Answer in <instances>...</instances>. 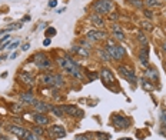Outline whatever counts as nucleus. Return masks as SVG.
<instances>
[{
	"label": "nucleus",
	"mask_w": 166,
	"mask_h": 140,
	"mask_svg": "<svg viewBox=\"0 0 166 140\" xmlns=\"http://www.w3.org/2000/svg\"><path fill=\"white\" fill-rule=\"evenodd\" d=\"M112 122L115 124V127L119 129V130H123V129H128L129 127V120L124 117V116H121V115H115L112 117Z\"/></svg>",
	"instance_id": "4"
},
{
	"label": "nucleus",
	"mask_w": 166,
	"mask_h": 140,
	"mask_svg": "<svg viewBox=\"0 0 166 140\" xmlns=\"http://www.w3.org/2000/svg\"><path fill=\"white\" fill-rule=\"evenodd\" d=\"M46 57H47V56H46L45 53H42V52H39V53H36L32 59H33V62L36 63V64H38L39 62H42V60H43V59H46Z\"/></svg>",
	"instance_id": "26"
},
{
	"label": "nucleus",
	"mask_w": 166,
	"mask_h": 140,
	"mask_svg": "<svg viewBox=\"0 0 166 140\" xmlns=\"http://www.w3.org/2000/svg\"><path fill=\"white\" fill-rule=\"evenodd\" d=\"M33 107L36 109L38 113H46V111H49L52 109V106L49 103H46V102H36L33 104Z\"/></svg>",
	"instance_id": "12"
},
{
	"label": "nucleus",
	"mask_w": 166,
	"mask_h": 140,
	"mask_svg": "<svg viewBox=\"0 0 166 140\" xmlns=\"http://www.w3.org/2000/svg\"><path fill=\"white\" fill-rule=\"evenodd\" d=\"M57 63L66 70L67 73H70L72 76H75V77H82L80 66L72 57H69V56H67V57H60V59H57Z\"/></svg>",
	"instance_id": "1"
},
{
	"label": "nucleus",
	"mask_w": 166,
	"mask_h": 140,
	"mask_svg": "<svg viewBox=\"0 0 166 140\" xmlns=\"http://www.w3.org/2000/svg\"><path fill=\"white\" fill-rule=\"evenodd\" d=\"M162 50H163V52H166V41H165V43H163V45H162Z\"/></svg>",
	"instance_id": "46"
},
{
	"label": "nucleus",
	"mask_w": 166,
	"mask_h": 140,
	"mask_svg": "<svg viewBox=\"0 0 166 140\" xmlns=\"http://www.w3.org/2000/svg\"><path fill=\"white\" fill-rule=\"evenodd\" d=\"M105 49L108 50V53L110 54V57L115 59V60H122V59L126 56L124 47H122V46H119V45H115L113 41H108V46H106Z\"/></svg>",
	"instance_id": "2"
},
{
	"label": "nucleus",
	"mask_w": 166,
	"mask_h": 140,
	"mask_svg": "<svg viewBox=\"0 0 166 140\" xmlns=\"http://www.w3.org/2000/svg\"><path fill=\"white\" fill-rule=\"evenodd\" d=\"M7 130L10 133H13V134H16L17 137H23L26 133V129L22 127V126H17V124H9Z\"/></svg>",
	"instance_id": "9"
},
{
	"label": "nucleus",
	"mask_w": 166,
	"mask_h": 140,
	"mask_svg": "<svg viewBox=\"0 0 166 140\" xmlns=\"http://www.w3.org/2000/svg\"><path fill=\"white\" fill-rule=\"evenodd\" d=\"M72 52H75V53L80 54V56H85V57H89V52H87V49L80 47V46H73V47H72Z\"/></svg>",
	"instance_id": "20"
},
{
	"label": "nucleus",
	"mask_w": 166,
	"mask_h": 140,
	"mask_svg": "<svg viewBox=\"0 0 166 140\" xmlns=\"http://www.w3.org/2000/svg\"><path fill=\"white\" fill-rule=\"evenodd\" d=\"M117 17H119V14H116V13H113V14H110V19H112V20H116Z\"/></svg>",
	"instance_id": "42"
},
{
	"label": "nucleus",
	"mask_w": 166,
	"mask_h": 140,
	"mask_svg": "<svg viewBox=\"0 0 166 140\" xmlns=\"http://www.w3.org/2000/svg\"><path fill=\"white\" fill-rule=\"evenodd\" d=\"M149 47L148 46H143L140 50V53H139V60H140V63L143 64V66H148L149 64Z\"/></svg>",
	"instance_id": "11"
},
{
	"label": "nucleus",
	"mask_w": 166,
	"mask_h": 140,
	"mask_svg": "<svg viewBox=\"0 0 166 140\" xmlns=\"http://www.w3.org/2000/svg\"><path fill=\"white\" fill-rule=\"evenodd\" d=\"M33 133L38 134V136H42V134H43V130H42V127H38V126H36V127H33Z\"/></svg>",
	"instance_id": "34"
},
{
	"label": "nucleus",
	"mask_w": 166,
	"mask_h": 140,
	"mask_svg": "<svg viewBox=\"0 0 166 140\" xmlns=\"http://www.w3.org/2000/svg\"><path fill=\"white\" fill-rule=\"evenodd\" d=\"M50 111H52L56 117H63V116H65V111H63V109L60 106H52Z\"/></svg>",
	"instance_id": "23"
},
{
	"label": "nucleus",
	"mask_w": 166,
	"mask_h": 140,
	"mask_svg": "<svg viewBox=\"0 0 166 140\" xmlns=\"http://www.w3.org/2000/svg\"><path fill=\"white\" fill-rule=\"evenodd\" d=\"M33 120L38 124H49V117L45 116L43 113H36V115H33Z\"/></svg>",
	"instance_id": "14"
},
{
	"label": "nucleus",
	"mask_w": 166,
	"mask_h": 140,
	"mask_svg": "<svg viewBox=\"0 0 166 140\" xmlns=\"http://www.w3.org/2000/svg\"><path fill=\"white\" fill-rule=\"evenodd\" d=\"M145 16L148 17V19H152V17H153V12H150V10H145Z\"/></svg>",
	"instance_id": "35"
},
{
	"label": "nucleus",
	"mask_w": 166,
	"mask_h": 140,
	"mask_svg": "<svg viewBox=\"0 0 166 140\" xmlns=\"http://www.w3.org/2000/svg\"><path fill=\"white\" fill-rule=\"evenodd\" d=\"M163 130H165V132H166V124H165V127H163Z\"/></svg>",
	"instance_id": "48"
},
{
	"label": "nucleus",
	"mask_w": 166,
	"mask_h": 140,
	"mask_svg": "<svg viewBox=\"0 0 166 140\" xmlns=\"http://www.w3.org/2000/svg\"><path fill=\"white\" fill-rule=\"evenodd\" d=\"M160 122L163 124H166V111H162V115H160Z\"/></svg>",
	"instance_id": "36"
},
{
	"label": "nucleus",
	"mask_w": 166,
	"mask_h": 140,
	"mask_svg": "<svg viewBox=\"0 0 166 140\" xmlns=\"http://www.w3.org/2000/svg\"><path fill=\"white\" fill-rule=\"evenodd\" d=\"M23 139H25V140H39V136H38V134H34L33 132H29V130H26Z\"/></svg>",
	"instance_id": "25"
},
{
	"label": "nucleus",
	"mask_w": 166,
	"mask_h": 140,
	"mask_svg": "<svg viewBox=\"0 0 166 140\" xmlns=\"http://www.w3.org/2000/svg\"><path fill=\"white\" fill-rule=\"evenodd\" d=\"M119 73L123 76L128 82H130V83H136V74L133 73V70L132 69H129L128 66H119Z\"/></svg>",
	"instance_id": "5"
},
{
	"label": "nucleus",
	"mask_w": 166,
	"mask_h": 140,
	"mask_svg": "<svg viewBox=\"0 0 166 140\" xmlns=\"http://www.w3.org/2000/svg\"><path fill=\"white\" fill-rule=\"evenodd\" d=\"M106 36H108V34H106V32H103V30H90V32L87 33V39L90 41L102 40V39H105Z\"/></svg>",
	"instance_id": "8"
},
{
	"label": "nucleus",
	"mask_w": 166,
	"mask_h": 140,
	"mask_svg": "<svg viewBox=\"0 0 166 140\" xmlns=\"http://www.w3.org/2000/svg\"><path fill=\"white\" fill-rule=\"evenodd\" d=\"M146 77L149 79L150 82H158L159 80V73L155 69H148L146 70Z\"/></svg>",
	"instance_id": "16"
},
{
	"label": "nucleus",
	"mask_w": 166,
	"mask_h": 140,
	"mask_svg": "<svg viewBox=\"0 0 166 140\" xmlns=\"http://www.w3.org/2000/svg\"><path fill=\"white\" fill-rule=\"evenodd\" d=\"M46 34H47V36H54V34H56V29H54V27H49V29L46 30Z\"/></svg>",
	"instance_id": "33"
},
{
	"label": "nucleus",
	"mask_w": 166,
	"mask_h": 140,
	"mask_svg": "<svg viewBox=\"0 0 166 140\" xmlns=\"http://www.w3.org/2000/svg\"><path fill=\"white\" fill-rule=\"evenodd\" d=\"M137 40L142 43V46H148V39H146V36L143 33H139L137 34Z\"/></svg>",
	"instance_id": "29"
},
{
	"label": "nucleus",
	"mask_w": 166,
	"mask_h": 140,
	"mask_svg": "<svg viewBox=\"0 0 166 140\" xmlns=\"http://www.w3.org/2000/svg\"><path fill=\"white\" fill-rule=\"evenodd\" d=\"M121 140H132V139H129V137H123V139H121Z\"/></svg>",
	"instance_id": "47"
},
{
	"label": "nucleus",
	"mask_w": 166,
	"mask_h": 140,
	"mask_svg": "<svg viewBox=\"0 0 166 140\" xmlns=\"http://www.w3.org/2000/svg\"><path fill=\"white\" fill-rule=\"evenodd\" d=\"M99 56H100V59H102V60H112L110 54L108 53V50H106V49L99 50Z\"/></svg>",
	"instance_id": "27"
},
{
	"label": "nucleus",
	"mask_w": 166,
	"mask_h": 140,
	"mask_svg": "<svg viewBox=\"0 0 166 140\" xmlns=\"http://www.w3.org/2000/svg\"><path fill=\"white\" fill-rule=\"evenodd\" d=\"M89 77H90V80H93V79H96V77H97V74H93V73H89Z\"/></svg>",
	"instance_id": "44"
},
{
	"label": "nucleus",
	"mask_w": 166,
	"mask_h": 140,
	"mask_svg": "<svg viewBox=\"0 0 166 140\" xmlns=\"http://www.w3.org/2000/svg\"><path fill=\"white\" fill-rule=\"evenodd\" d=\"M53 86L56 87V89L65 86V80H63V77L60 74H53Z\"/></svg>",
	"instance_id": "18"
},
{
	"label": "nucleus",
	"mask_w": 166,
	"mask_h": 140,
	"mask_svg": "<svg viewBox=\"0 0 166 140\" xmlns=\"http://www.w3.org/2000/svg\"><path fill=\"white\" fill-rule=\"evenodd\" d=\"M100 77H102L105 84H108V86L115 83V76H113L112 72H110L109 69H102V72H100Z\"/></svg>",
	"instance_id": "7"
},
{
	"label": "nucleus",
	"mask_w": 166,
	"mask_h": 140,
	"mask_svg": "<svg viewBox=\"0 0 166 140\" xmlns=\"http://www.w3.org/2000/svg\"><path fill=\"white\" fill-rule=\"evenodd\" d=\"M90 20L95 23L96 26H99V27H102V26H105V20L102 19V16H99V14H92L90 16Z\"/></svg>",
	"instance_id": "21"
},
{
	"label": "nucleus",
	"mask_w": 166,
	"mask_h": 140,
	"mask_svg": "<svg viewBox=\"0 0 166 140\" xmlns=\"http://www.w3.org/2000/svg\"><path fill=\"white\" fill-rule=\"evenodd\" d=\"M143 27L148 30H152V26H149V23H143Z\"/></svg>",
	"instance_id": "43"
},
{
	"label": "nucleus",
	"mask_w": 166,
	"mask_h": 140,
	"mask_svg": "<svg viewBox=\"0 0 166 140\" xmlns=\"http://www.w3.org/2000/svg\"><path fill=\"white\" fill-rule=\"evenodd\" d=\"M112 29H113V37H115V39H117V40L123 41L124 40V34H123V32L121 30V26L113 25Z\"/></svg>",
	"instance_id": "15"
},
{
	"label": "nucleus",
	"mask_w": 166,
	"mask_h": 140,
	"mask_svg": "<svg viewBox=\"0 0 166 140\" xmlns=\"http://www.w3.org/2000/svg\"><path fill=\"white\" fill-rule=\"evenodd\" d=\"M40 82L43 84H47V86H53V74L45 73L40 76Z\"/></svg>",
	"instance_id": "17"
},
{
	"label": "nucleus",
	"mask_w": 166,
	"mask_h": 140,
	"mask_svg": "<svg viewBox=\"0 0 166 140\" xmlns=\"http://www.w3.org/2000/svg\"><path fill=\"white\" fill-rule=\"evenodd\" d=\"M20 100L25 104H32V106L36 103V99H34L33 93H30V91H27V93H22V95H20Z\"/></svg>",
	"instance_id": "13"
},
{
	"label": "nucleus",
	"mask_w": 166,
	"mask_h": 140,
	"mask_svg": "<svg viewBox=\"0 0 166 140\" xmlns=\"http://www.w3.org/2000/svg\"><path fill=\"white\" fill-rule=\"evenodd\" d=\"M140 84H142V87H143L145 90H148V91H152V90H155L153 83L150 82L149 79H142V80H140Z\"/></svg>",
	"instance_id": "19"
},
{
	"label": "nucleus",
	"mask_w": 166,
	"mask_h": 140,
	"mask_svg": "<svg viewBox=\"0 0 166 140\" xmlns=\"http://www.w3.org/2000/svg\"><path fill=\"white\" fill-rule=\"evenodd\" d=\"M56 4H57V2H56V0H50V2H49L50 7H56Z\"/></svg>",
	"instance_id": "40"
},
{
	"label": "nucleus",
	"mask_w": 166,
	"mask_h": 140,
	"mask_svg": "<svg viewBox=\"0 0 166 140\" xmlns=\"http://www.w3.org/2000/svg\"><path fill=\"white\" fill-rule=\"evenodd\" d=\"M29 49H30V43H25V45L22 46V50H25V52L26 50H29Z\"/></svg>",
	"instance_id": "39"
},
{
	"label": "nucleus",
	"mask_w": 166,
	"mask_h": 140,
	"mask_svg": "<svg viewBox=\"0 0 166 140\" xmlns=\"http://www.w3.org/2000/svg\"><path fill=\"white\" fill-rule=\"evenodd\" d=\"M36 66H38L39 69H49V67L52 66V62L49 60V57H46V59H43L42 62H39Z\"/></svg>",
	"instance_id": "24"
},
{
	"label": "nucleus",
	"mask_w": 166,
	"mask_h": 140,
	"mask_svg": "<svg viewBox=\"0 0 166 140\" xmlns=\"http://www.w3.org/2000/svg\"><path fill=\"white\" fill-rule=\"evenodd\" d=\"M50 43H52V40H50L49 37H47V39H45V40H43V45H45V46H49Z\"/></svg>",
	"instance_id": "41"
},
{
	"label": "nucleus",
	"mask_w": 166,
	"mask_h": 140,
	"mask_svg": "<svg viewBox=\"0 0 166 140\" xmlns=\"http://www.w3.org/2000/svg\"><path fill=\"white\" fill-rule=\"evenodd\" d=\"M9 39H10V36H3V39H0V46L4 45L6 41H9Z\"/></svg>",
	"instance_id": "37"
},
{
	"label": "nucleus",
	"mask_w": 166,
	"mask_h": 140,
	"mask_svg": "<svg viewBox=\"0 0 166 140\" xmlns=\"http://www.w3.org/2000/svg\"><path fill=\"white\" fill-rule=\"evenodd\" d=\"M128 2L132 4V6H135V7H142V6H143V3H142L140 0H128Z\"/></svg>",
	"instance_id": "31"
},
{
	"label": "nucleus",
	"mask_w": 166,
	"mask_h": 140,
	"mask_svg": "<svg viewBox=\"0 0 166 140\" xmlns=\"http://www.w3.org/2000/svg\"><path fill=\"white\" fill-rule=\"evenodd\" d=\"M19 45H20V41H19V40H16V41H13V43H10V45H9V47H7V49H9V50H13V49H16V47H17V46H19Z\"/></svg>",
	"instance_id": "32"
},
{
	"label": "nucleus",
	"mask_w": 166,
	"mask_h": 140,
	"mask_svg": "<svg viewBox=\"0 0 166 140\" xmlns=\"http://www.w3.org/2000/svg\"><path fill=\"white\" fill-rule=\"evenodd\" d=\"M148 7H155V6H160V2L159 0H146L145 2Z\"/></svg>",
	"instance_id": "28"
},
{
	"label": "nucleus",
	"mask_w": 166,
	"mask_h": 140,
	"mask_svg": "<svg viewBox=\"0 0 166 140\" xmlns=\"http://www.w3.org/2000/svg\"><path fill=\"white\" fill-rule=\"evenodd\" d=\"M62 109H63V111L66 113V115H69V116H76V117H83V113L82 110H79L77 107H75V106H69V104H63L62 106Z\"/></svg>",
	"instance_id": "6"
},
{
	"label": "nucleus",
	"mask_w": 166,
	"mask_h": 140,
	"mask_svg": "<svg viewBox=\"0 0 166 140\" xmlns=\"http://www.w3.org/2000/svg\"><path fill=\"white\" fill-rule=\"evenodd\" d=\"M50 133H52L54 137H57V139L66 136V130H65V127H63V126H59V124L52 126V127H50Z\"/></svg>",
	"instance_id": "10"
},
{
	"label": "nucleus",
	"mask_w": 166,
	"mask_h": 140,
	"mask_svg": "<svg viewBox=\"0 0 166 140\" xmlns=\"http://www.w3.org/2000/svg\"><path fill=\"white\" fill-rule=\"evenodd\" d=\"M16 57H17V53H16V52H14V53H13L12 56H10V59H16Z\"/></svg>",
	"instance_id": "45"
},
{
	"label": "nucleus",
	"mask_w": 166,
	"mask_h": 140,
	"mask_svg": "<svg viewBox=\"0 0 166 140\" xmlns=\"http://www.w3.org/2000/svg\"><path fill=\"white\" fill-rule=\"evenodd\" d=\"M112 9H113V4L110 0H97V2L93 3V10H95V13L99 14V16L110 13Z\"/></svg>",
	"instance_id": "3"
},
{
	"label": "nucleus",
	"mask_w": 166,
	"mask_h": 140,
	"mask_svg": "<svg viewBox=\"0 0 166 140\" xmlns=\"http://www.w3.org/2000/svg\"><path fill=\"white\" fill-rule=\"evenodd\" d=\"M75 140H90V139H89L87 136H82V134H80V136H76Z\"/></svg>",
	"instance_id": "38"
},
{
	"label": "nucleus",
	"mask_w": 166,
	"mask_h": 140,
	"mask_svg": "<svg viewBox=\"0 0 166 140\" xmlns=\"http://www.w3.org/2000/svg\"><path fill=\"white\" fill-rule=\"evenodd\" d=\"M19 79H20L23 83H26V84H33V77H32L30 74L20 73V74H19Z\"/></svg>",
	"instance_id": "22"
},
{
	"label": "nucleus",
	"mask_w": 166,
	"mask_h": 140,
	"mask_svg": "<svg viewBox=\"0 0 166 140\" xmlns=\"http://www.w3.org/2000/svg\"><path fill=\"white\" fill-rule=\"evenodd\" d=\"M10 109H12V111H14V113H19V111L23 110V106H22V104H12Z\"/></svg>",
	"instance_id": "30"
},
{
	"label": "nucleus",
	"mask_w": 166,
	"mask_h": 140,
	"mask_svg": "<svg viewBox=\"0 0 166 140\" xmlns=\"http://www.w3.org/2000/svg\"><path fill=\"white\" fill-rule=\"evenodd\" d=\"M0 126H2V120H0Z\"/></svg>",
	"instance_id": "49"
}]
</instances>
